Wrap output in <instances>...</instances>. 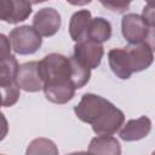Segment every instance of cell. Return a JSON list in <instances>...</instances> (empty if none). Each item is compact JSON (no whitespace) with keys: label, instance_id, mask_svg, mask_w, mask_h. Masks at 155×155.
Masks as SVG:
<instances>
[{"label":"cell","instance_id":"1","mask_svg":"<svg viewBox=\"0 0 155 155\" xmlns=\"http://www.w3.org/2000/svg\"><path fill=\"white\" fill-rule=\"evenodd\" d=\"M38 70L44 84L63 81L71 82L70 57H65L59 53H50L38 62Z\"/></svg>","mask_w":155,"mask_h":155},{"label":"cell","instance_id":"2","mask_svg":"<svg viewBox=\"0 0 155 155\" xmlns=\"http://www.w3.org/2000/svg\"><path fill=\"white\" fill-rule=\"evenodd\" d=\"M113 107L114 104L111 102L98 94L85 93L80 102L74 107V113L79 120L92 126L107 115Z\"/></svg>","mask_w":155,"mask_h":155},{"label":"cell","instance_id":"3","mask_svg":"<svg viewBox=\"0 0 155 155\" xmlns=\"http://www.w3.org/2000/svg\"><path fill=\"white\" fill-rule=\"evenodd\" d=\"M11 48L17 54H33L42 45L41 35L33 25H21L8 34Z\"/></svg>","mask_w":155,"mask_h":155},{"label":"cell","instance_id":"4","mask_svg":"<svg viewBox=\"0 0 155 155\" xmlns=\"http://www.w3.org/2000/svg\"><path fill=\"white\" fill-rule=\"evenodd\" d=\"M153 29L154 25L137 13H127L121 19V33L130 45L147 41Z\"/></svg>","mask_w":155,"mask_h":155},{"label":"cell","instance_id":"5","mask_svg":"<svg viewBox=\"0 0 155 155\" xmlns=\"http://www.w3.org/2000/svg\"><path fill=\"white\" fill-rule=\"evenodd\" d=\"M11 50L8 36L0 34V86L16 81L19 64Z\"/></svg>","mask_w":155,"mask_h":155},{"label":"cell","instance_id":"6","mask_svg":"<svg viewBox=\"0 0 155 155\" xmlns=\"http://www.w3.org/2000/svg\"><path fill=\"white\" fill-rule=\"evenodd\" d=\"M104 56V47L102 44L94 42L92 40H84L76 42L74 46V58L81 64L90 69L97 68Z\"/></svg>","mask_w":155,"mask_h":155},{"label":"cell","instance_id":"7","mask_svg":"<svg viewBox=\"0 0 155 155\" xmlns=\"http://www.w3.org/2000/svg\"><path fill=\"white\" fill-rule=\"evenodd\" d=\"M62 18L59 12L53 7H45L39 10L33 18V27L45 38L53 36L61 28Z\"/></svg>","mask_w":155,"mask_h":155},{"label":"cell","instance_id":"8","mask_svg":"<svg viewBox=\"0 0 155 155\" xmlns=\"http://www.w3.org/2000/svg\"><path fill=\"white\" fill-rule=\"evenodd\" d=\"M31 13V4L27 0H0V21L17 24Z\"/></svg>","mask_w":155,"mask_h":155},{"label":"cell","instance_id":"9","mask_svg":"<svg viewBox=\"0 0 155 155\" xmlns=\"http://www.w3.org/2000/svg\"><path fill=\"white\" fill-rule=\"evenodd\" d=\"M16 82L25 92H39L44 87V81L38 70V62H27L18 67Z\"/></svg>","mask_w":155,"mask_h":155},{"label":"cell","instance_id":"10","mask_svg":"<svg viewBox=\"0 0 155 155\" xmlns=\"http://www.w3.org/2000/svg\"><path fill=\"white\" fill-rule=\"evenodd\" d=\"M133 73H139L148 69L154 61V51L151 44L148 41L133 44L126 47Z\"/></svg>","mask_w":155,"mask_h":155},{"label":"cell","instance_id":"11","mask_svg":"<svg viewBox=\"0 0 155 155\" xmlns=\"http://www.w3.org/2000/svg\"><path fill=\"white\" fill-rule=\"evenodd\" d=\"M119 136L122 140L134 142L145 138L151 131V120L148 116H140L138 119L128 120L122 127H120Z\"/></svg>","mask_w":155,"mask_h":155},{"label":"cell","instance_id":"12","mask_svg":"<svg viewBox=\"0 0 155 155\" xmlns=\"http://www.w3.org/2000/svg\"><path fill=\"white\" fill-rule=\"evenodd\" d=\"M108 62L111 71L121 80H127L133 74L130 56L126 47L111 48L108 52Z\"/></svg>","mask_w":155,"mask_h":155},{"label":"cell","instance_id":"13","mask_svg":"<svg viewBox=\"0 0 155 155\" xmlns=\"http://www.w3.org/2000/svg\"><path fill=\"white\" fill-rule=\"evenodd\" d=\"M75 86L70 81L44 84L42 91L47 101L54 104H65L73 99L75 94Z\"/></svg>","mask_w":155,"mask_h":155},{"label":"cell","instance_id":"14","mask_svg":"<svg viewBox=\"0 0 155 155\" xmlns=\"http://www.w3.org/2000/svg\"><path fill=\"white\" fill-rule=\"evenodd\" d=\"M125 122V114L115 105L110 111L102 117L97 124L92 125V130L96 134H114L116 133L122 124Z\"/></svg>","mask_w":155,"mask_h":155},{"label":"cell","instance_id":"15","mask_svg":"<svg viewBox=\"0 0 155 155\" xmlns=\"http://www.w3.org/2000/svg\"><path fill=\"white\" fill-rule=\"evenodd\" d=\"M92 16L88 10L75 12L69 21V35L75 42L87 40V29Z\"/></svg>","mask_w":155,"mask_h":155},{"label":"cell","instance_id":"16","mask_svg":"<svg viewBox=\"0 0 155 155\" xmlns=\"http://www.w3.org/2000/svg\"><path fill=\"white\" fill-rule=\"evenodd\" d=\"M87 150L91 154L120 155L121 145L119 140L111 134H97V137L91 139Z\"/></svg>","mask_w":155,"mask_h":155},{"label":"cell","instance_id":"17","mask_svg":"<svg viewBox=\"0 0 155 155\" xmlns=\"http://www.w3.org/2000/svg\"><path fill=\"white\" fill-rule=\"evenodd\" d=\"M111 36V24L103 17L91 18L87 29V40H92L98 44L108 41Z\"/></svg>","mask_w":155,"mask_h":155},{"label":"cell","instance_id":"18","mask_svg":"<svg viewBox=\"0 0 155 155\" xmlns=\"http://www.w3.org/2000/svg\"><path fill=\"white\" fill-rule=\"evenodd\" d=\"M71 61V82L76 90L82 88L91 78V69L81 64L74 57H70Z\"/></svg>","mask_w":155,"mask_h":155},{"label":"cell","instance_id":"19","mask_svg":"<svg viewBox=\"0 0 155 155\" xmlns=\"http://www.w3.org/2000/svg\"><path fill=\"white\" fill-rule=\"evenodd\" d=\"M28 155H38V154H52L57 155L58 149L56 144L47 138H36L31 140L25 151Z\"/></svg>","mask_w":155,"mask_h":155},{"label":"cell","instance_id":"20","mask_svg":"<svg viewBox=\"0 0 155 155\" xmlns=\"http://www.w3.org/2000/svg\"><path fill=\"white\" fill-rule=\"evenodd\" d=\"M21 88L17 85V82H11L7 85L0 86V94L2 99V107H12L15 105L19 99Z\"/></svg>","mask_w":155,"mask_h":155},{"label":"cell","instance_id":"21","mask_svg":"<svg viewBox=\"0 0 155 155\" xmlns=\"http://www.w3.org/2000/svg\"><path fill=\"white\" fill-rule=\"evenodd\" d=\"M99 2L108 10L117 13H122L128 10L132 0H99Z\"/></svg>","mask_w":155,"mask_h":155},{"label":"cell","instance_id":"22","mask_svg":"<svg viewBox=\"0 0 155 155\" xmlns=\"http://www.w3.org/2000/svg\"><path fill=\"white\" fill-rule=\"evenodd\" d=\"M7 133H8V122L4 113L0 111V142L6 138Z\"/></svg>","mask_w":155,"mask_h":155},{"label":"cell","instance_id":"23","mask_svg":"<svg viewBox=\"0 0 155 155\" xmlns=\"http://www.w3.org/2000/svg\"><path fill=\"white\" fill-rule=\"evenodd\" d=\"M92 0H67V2H69L73 6H85L87 4H90Z\"/></svg>","mask_w":155,"mask_h":155},{"label":"cell","instance_id":"24","mask_svg":"<svg viewBox=\"0 0 155 155\" xmlns=\"http://www.w3.org/2000/svg\"><path fill=\"white\" fill-rule=\"evenodd\" d=\"M27 1H29L30 4H41V2H45L47 0H27Z\"/></svg>","mask_w":155,"mask_h":155},{"label":"cell","instance_id":"25","mask_svg":"<svg viewBox=\"0 0 155 155\" xmlns=\"http://www.w3.org/2000/svg\"><path fill=\"white\" fill-rule=\"evenodd\" d=\"M2 107V99H1V94H0V108Z\"/></svg>","mask_w":155,"mask_h":155}]
</instances>
